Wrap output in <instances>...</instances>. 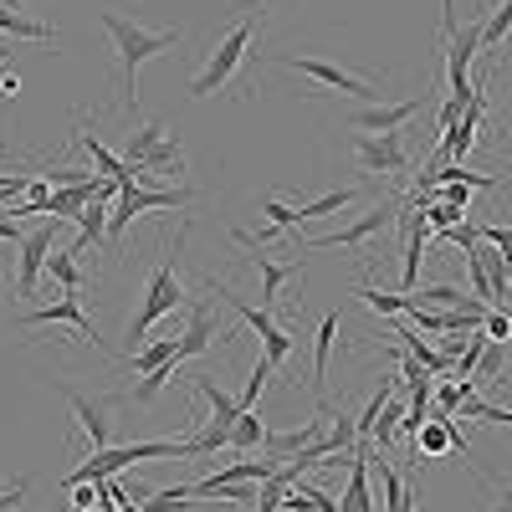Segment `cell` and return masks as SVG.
<instances>
[{
  "label": "cell",
  "mask_w": 512,
  "mask_h": 512,
  "mask_svg": "<svg viewBox=\"0 0 512 512\" xmlns=\"http://www.w3.org/2000/svg\"><path fill=\"white\" fill-rule=\"evenodd\" d=\"M103 21V31H108V41H113V52H118V72H123V108L128 113H139V67L149 62V57H164L169 47H180V26H169V31H149V26H139V21H128V16H118V11H103L98 16Z\"/></svg>",
  "instance_id": "cell-1"
},
{
  "label": "cell",
  "mask_w": 512,
  "mask_h": 512,
  "mask_svg": "<svg viewBox=\"0 0 512 512\" xmlns=\"http://www.w3.org/2000/svg\"><path fill=\"white\" fill-rule=\"evenodd\" d=\"M185 236H190V231L180 226L175 246L164 251L159 272H154V277H149V287H144V303H139L134 323H128V338H134V349H139V338H149V328H154L159 318L180 313V303H185V277H180V251H185Z\"/></svg>",
  "instance_id": "cell-2"
},
{
  "label": "cell",
  "mask_w": 512,
  "mask_h": 512,
  "mask_svg": "<svg viewBox=\"0 0 512 512\" xmlns=\"http://www.w3.org/2000/svg\"><path fill=\"white\" fill-rule=\"evenodd\" d=\"M256 31H262V21H241V26L226 31V41L210 52V62L190 77V98H216L221 88H231L236 72L246 62H256ZM236 88H241V82H236Z\"/></svg>",
  "instance_id": "cell-3"
},
{
  "label": "cell",
  "mask_w": 512,
  "mask_h": 512,
  "mask_svg": "<svg viewBox=\"0 0 512 512\" xmlns=\"http://www.w3.org/2000/svg\"><path fill=\"white\" fill-rule=\"evenodd\" d=\"M277 67L318 82L323 93L359 98V103H384V98H379V82H369V77H359V72H349V67H338V62H323V57H287V62H277Z\"/></svg>",
  "instance_id": "cell-4"
},
{
  "label": "cell",
  "mask_w": 512,
  "mask_h": 512,
  "mask_svg": "<svg viewBox=\"0 0 512 512\" xmlns=\"http://www.w3.org/2000/svg\"><path fill=\"white\" fill-rule=\"evenodd\" d=\"M487 21V16H482ZM482 21H472L466 31H451L446 36V88L456 103H472L477 98V82H472V62L482 52Z\"/></svg>",
  "instance_id": "cell-5"
},
{
  "label": "cell",
  "mask_w": 512,
  "mask_h": 512,
  "mask_svg": "<svg viewBox=\"0 0 512 512\" xmlns=\"http://www.w3.org/2000/svg\"><path fill=\"white\" fill-rule=\"evenodd\" d=\"M400 210H405V200H379V205H369L364 216L354 221V226H344V231H333V236H318V241H303L308 251H328V246H349V251H364L379 231H390L395 221H400Z\"/></svg>",
  "instance_id": "cell-6"
},
{
  "label": "cell",
  "mask_w": 512,
  "mask_h": 512,
  "mask_svg": "<svg viewBox=\"0 0 512 512\" xmlns=\"http://www.w3.org/2000/svg\"><path fill=\"white\" fill-rule=\"evenodd\" d=\"M52 241H57V221H47V226L26 231V241H21V256H16V297H36L41 277H47V256L57 251Z\"/></svg>",
  "instance_id": "cell-7"
},
{
  "label": "cell",
  "mask_w": 512,
  "mask_h": 512,
  "mask_svg": "<svg viewBox=\"0 0 512 512\" xmlns=\"http://www.w3.org/2000/svg\"><path fill=\"white\" fill-rule=\"evenodd\" d=\"M21 323H31V328H52V323H62V328H72L82 344H93V349H103V338H98V328H93V318L82 313V292H62L57 303H41V308H31Z\"/></svg>",
  "instance_id": "cell-8"
},
{
  "label": "cell",
  "mask_w": 512,
  "mask_h": 512,
  "mask_svg": "<svg viewBox=\"0 0 512 512\" xmlns=\"http://www.w3.org/2000/svg\"><path fill=\"white\" fill-rule=\"evenodd\" d=\"M354 159H359L364 175H390V180H395V175H405L410 149H405V139H400V134H359Z\"/></svg>",
  "instance_id": "cell-9"
},
{
  "label": "cell",
  "mask_w": 512,
  "mask_h": 512,
  "mask_svg": "<svg viewBox=\"0 0 512 512\" xmlns=\"http://www.w3.org/2000/svg\"><path fill=\"white\" fill-rule=\"evenodd\" d=\"M231 241L246 251V267H251L256 277H262V308L272 313V308H277V297H282V287L297 277V262H272V256H262V246H256V241H251L241 226L231 231Z\"/></svg>",
  "instance_id": "cell-10"
},
{
  "label": "cell",
  "mask_w": 512,
  "mask_h": 512,
  "mask_svg": "<svg viewBox=\"0 0 512 512\" xmlns=\"http://www.w3.org/2000/svg\"><path fill=\"white\" fill-rule=\"evenodd\" d=\"M415 113H420V98H400V103H369V108L349 113V123L359 134H400Z\"/></svg>",
  "instance_id": "cell-11"
},
{
  "label": "cell",
  "mask_w": 512,
  "mask_h": 512,
  "mask_svg": "<svg viewBox=\"0 0 512 512\" xmlns=\"http://www.w3.org/2000/svg\"><path fill=\"white\" fill-rule=\"evenodd\" d=\"M221 338H226V333H221V323H216V308L195 303V308H190V328L175 338V359H180V364H185V359H200L210 344H221Z\"/></svg>",
  "instance_id": "cell-12"
},
{
  "label": "cell",
  "mask_w": 512,
  "mask_h": 512,
  "mask_svg": "<svg viewBox=\"0 0 512 512\" xmlns=\"http://www.w3.org/2000/svg\"><path fill=\"white\" fill-rule=\"evenodd\" d=\"M67 395V410L77 415V425L88 431L93 451H108L113 446V431H108V405L103 400H88V395H77V390H62Z\"/></svg>",
  "instance_id": "cell-13"
},
{
  "label": "cell",
  "mask_w": 512,
  "mask_h": 512,
  "mask_svg": "<svg viewBox=\"0 0 512 512\" xmlns=\"http://www.w3.org/2000/svg\"><path fill=\"white\" fill-rule=\"evenodd\" d=\"M108 216H113V200H88V205H82V216H77V241H72L67 251L82 256V246L108 241Z\"/></svg>",
  "instance_id": "cell-14"
},
{
  "label": "cell",
  "mask_w": 512,
  "mask_h": 512,
  "mask_svg": "<svg viewBox=\"0 0 512 512\" xmlns=\"http://www.w3.org/2000/svg\"><path fill=\"white\" fill-rule=\"evenodd\" d=\"M369 472H379V482H384V507H390V512H415V492L395 472V461H384L379 451H369Z\"/></svg>",
  "instance_id": "cell-15"
},
{
  "label": "cell",
  "mask_w": 512,
  "mask_h": 512,
  "mask_svg": "<svg viewBox=\"0 0 512 512\" xmlns=\"http://www.w3.org/2000/svg\"><path fill=\"white\" fill-rule=\"evenodd\" d=\"M354 446H359V420L338 405L333 420H328V431H323V441H318V451L323 456H354Z\"/></svg>",
  "instance_id": "cell-16"
},
{
  "label": "cell",
  "mask_w": 512,
  "mask_h": 512,
  "mask_svg": "<svg viewBox=\"0 0 512 512\" xmlns=\"http://www.w3.org/2000/svg\"><path fill=\"white\" fill-rule=\"evenodd\" d=\"M395 338H405V354H410V359H415L420 369H431V374H446V369H451V359H446V354H441V349L431 344V338H420L415 328L395 323Z\"/></svg>",
  "instance_id": "cell-17"
},
{
  "label": "cell",
  "mask_w": 512,
  "mask_h": 512,
  "mask_svg": "<svg viewBox=\"0 0 512 512\" xmlns=\"http://www.w3.org/2000/svg\"><path fill=\"white\" fill-rule=\"evenodd\" d=\"M267 420L256 415V410H241L236 420H231V451H267Z\"/></svg>",
  "instance_id": "cell-18"
},
{
  "label": "cell",
  "mask_w": 512,
  "mask_h": 512,
  "mask_svg": "<svg viewBox=\"0 0 512 512\" xmlns=\"http://www.w3.org/2000/svg\"><path fill=\"white\" fill-rule=\"evenodd\" d=\"M195 390L205 395V405H210V420L216 425H231L236 415H241V400H231L221 384H216V374H195Z\"/></svg>",
  "instance_id": "cell-19"
},
{
  "label": "cell",
  "mask_w": 512,
  "mask_h": 512,
  "mask_svg": "<svg viewBox=\"0 0 512 512\" xmlns=\"http://www.w3.org/2000/svg\"><path fill=\"white\" fill-rule=\"evenodd\" d=\"M354 297H359V303L364 308H374L379 318H405L410 313V292H379V287H354Z\"/></svg>",
  "instance_id": "cell-20"
},
{
  "label": "cell",
  "mask_w": 512,
  "mask_h": 512,
  "mask_svg": "<svg viewBox=\"0 0 512 512\" xmlns=\"http://www.w3.org/2000/svg\"><path fill=\"white\" fill-rule=\"evenodd\" d=\"M0 31L16 36V41H52V36H57L47 21H36V16H26V11H0Z\"/></svg>",
  "instance_id": "cell-21"
},
{
  "label": "cell",
  "mask_w": 512,
  "mask_h": 512,
  "mask_svg": "<svg viewBox=\"0 0 512 512\" xmlns=\"http://www.w3.org/2000/svg\"><path fill=\"white\" fill-rule=\"evenodd\" d=\"M507 31H512V0L492 6V11H487V21H482V52H487V57H497V52H502Z\"/></svg>",
  "instance_id": "cell-22"
},
{
  "label": "cell",
  "mask_w": 512,
  "mask_h": 512,
  "mask_svg": "<svg viewBox=\"0 0 512 512\" xmlns=\"http://www.w3.org/2000/svg\"><path fill=\"white\" fill-rule=\"evenodd\" d=\"M164 134H169L164 123H144V128H134V134H128V149H123V164H128V169H139V164L149 159V149H154Z\"/></svg>",
  "instance_id": "cell-23"
},
{
  "label": "cell",
  "mask_w": 512,
  "mask_h": 512,
  "mask_svg": "<svg viewBox=\"0 0 512 512\" xmlns=\"http://www.w3.org/2000/svg\"><path fill=\"white\" fill-rule=\"evenodd\" d=\"M354 200H359V190H328V195H318L308 205H297V216H303V221H323V216H338V210L354 205Z\"/></svg>",
  "instance_id": "cell-24"
},
{
  "label": "cell",
  "mask_w": 512,
  "mask_h": 512,
  "mask_svg": "<svg viewBox=\"0 0 512 512\" xmlns=\"http://www.w3.org/2000/svg\"><path fill=\"white\" fill-rule=\"evenodd\" d=\"M333 338H338V308H333V313H323V323H318V333H313V379H323V374H328Z\"/></svg>",
  "instance_id": "cell-25"
},
{
  "label": "cell",
  "mask_w": 512,
  "mask_h": 512,
  "mask_svg": "<svg viewBox=\"0 0 512 512\" xmlns=\"http://www.w3.org/2000/svg\"><path fill=\"white\" fill-rule=\"evenodd\" d=\"M47 277H52L62 292H82V267H77L72 251H52V256H47Z\"/></svg>",
  "instance_id": "cell-26"
},
{
  "label": "cell",
  "mask_w": 512,
  "mask_h": 512,
  "mask_svg": "<svg viewBox=\"0 0 512 512\" xmlns=\"http://www.w3.org/2000/svg\"><path fill=\"white\" fill-rule=\"evenodd\" d=\"M169 359H175V338H159V344H139L134 354H128V369L149 374V369H159V364H169Z\"/></svg>",
  "instance_id": "cell-27"
},
{
  "label": "cell",
  "mask_w": 512,
  "mask_h": 512,
  "mask_svg": "<svg viewBox=\"0 0 512 512\" xmlns=\"http://www.w3.org/2000/svg\"><path fill=\"white\" fill-rule=\"evenodd\" d=\"M175 379H180V359H169V364L149 369V374H144V384H134V400H139V405H149V400H154L159 390H169Z\"/></svg>",
  "instance_id": "cell-28"
},
{
  "label": "cell",
  "mask_w": 512,
  "mask_h": 512,
  "mask_svg": "<svg viewBox=\"0 0 512 512\" xmlns=\"http://www.w3.org/2000/svg\"><path fill=\"white\" fill-rule=\"evenodd\" d=\"M400 420H405V405L390 395V405L379 410V420H374V431H369V441H379V446H390L395 441V431H400Z\"/></svg>",
  "instance_id": "cell-29"
},
{
  "label": "cell",
  "mask_w": 512,
  "mask_h": 512,
  "mask_svg": "<svg viewBox=\"0 0 512 512\" xmlns=\"http://www.w3.org/2000/svg\"><path fill=\"white\" fill-rule=\"evenodd\" d=\"M272 359L267 354H256V369H251V379H246V395H241V410H251L256 400H262V390H267V384H272Z\"/></svg>",
  "instance_id": "cell-30"
},
{
  "label": "cell",
  "mask_w": 512,
  "mask_h": 512,
  "mask_svg": "<svg viewBox=\"0 0 512 512\" xmlns=\"http://www.w3.org/2000/svg\"><path fill=\"white\" fill-rule=\"evenodd\" d=\"M262 210H267V216H272V226H277L282 236H292V241H297V226H303V216H297V210H292L287 200L267 195V200H262Z\"/></svg>",
  "instance_id": "cell-31"
},
{
  "label": "cell",
  "mask_w": 512,
  "mask_h": 512,
  "mask_svg": "<svg viewBox=\"0 0 512 512\" xmlns=\"http://www.w3.org/2000/svg\"><path fill=\"white\" fill-rule=\"evenodd\" d=\"M292 349H297V338H292V333H287V328H282V333H272V338H267V344H262V354H267V359H272V369H282V364H287V354H292Z\"/></svg>",
  "instance_id": "cell-32"
},
{
  "label": "cell",
  "mask_w": 512,
  "mask_h": 512,
  "mask_svg": "<svg viewBox=\"0 0 512 512\" xmlns=\"http://www.w3.org/2000/svg\"><path fill=\"white\" fill-rule=\"evenodd\" d=\"M482 333L492 338V344H497V338H512V313H502V308H492V313L482 318Z\"/></svg>",
  "instance_id": "cell-33"
},
{
  "label": "cell",
  "mask_w": 512,
  "mask_h": 512,
  "mask_svg": "<svg viewBox=\"0 0 512 512\" xmlns=\"http://www.w3.org/2000/svg\"><path fill=\"white\" fill-rule=\"evenodd\" d=\"M497 374H502V349H497V344H487V354H482V364H477V374H472V379L482 384V379H497Z\"/></svg>",
  "instance_id": "cell-34"
},
{
  "label": "cell",
  "mask_w": 512,
  "mask_h": 512,
  "mask_svg": "<svg viewBox=\"0 0 512 512\" xmlns=\"http://www.w3.org/2000/svg\"><path fill=\"white\" fill-rule=\"evenodd\" d=\"M21 497H26V482L6 487V492H0V512H16V507H21Z\"/></svg>",
  "instance_id": "cell-35"
},
{
  "label": "cell",
  "mask_w": 512,
  "mask_h": 512,
  "mask_svg": "<svg viewBox=\"0 0 512 512\" xmlns=\"http://www.w3.org/2000/svg\"><path fill=\"white\" fill-rule=\"evenodd\" d=\"M497 492V512H512V482H492Z\"/></svg>",
  "instance_id": "cell-36"
},
{
  "label": "cell",
  "mask_w": 512,
  "mask_h": 512,
  "mask_svg": "<svg viewBox=\"0 0 512 512\" xmlns=\"http://www.w3.org/2000/svg\"><path fill=\"white\" fill-rule=\"evenodd\" d=\"M16 93H21V77L6 72V77H0V98H16Z\"/></svg>",
  "instance_id": "cell-37"
},
{
  "label": "cell",
  "mask_w": 512,
  "mask_h": 512,
  "mask_svg": "<svg viewBox=\"0 0 512 512\" xmlns=\"http://www.w3.org/2000/svg\"><path fill=\"white\" fill-rule=\"evenodd\" d=\"M118 512H144V507H139L134 497H123V507H118Z\"/></svg>",
  "instance_id": "cell-38"
},
{
  "label": "cell",
  "mask_w": 512,
  "mask_h": 512,
  "mask_svg": "<svg viewBox=\"0 0 512 512\" xmlns=\"http://www.w3.org/2000/svg\"><path fill=\"white\" fill-rule=\"evenodd\" d=\"M82 512H103V507H82Z\"/></svg>",
  "instance_id": "cell-39"
},
{
  "label": "cell",
  "mask_w": 512,
  "mask_h": 512,
  "mask_svg": "<svg viewBox=\"0 0 512 512\" xmlns=\"http://www.w3.org/2000/svg\"><path fill=\"white\" fill-rule=\"evenodd\" d=\"M175 512H190V502H185V507H175Z\"/></svg>",
  "instance_id": "cell-40"
}]
</instances>
